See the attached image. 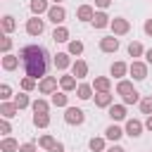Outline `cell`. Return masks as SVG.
Here are the masks:
<instances>
[{"label": "cell", "instance_id": "6da1fadb", "mask_svg": "<svg viewBox=\"0 0 152 152\" xmlns=\"http://www.w3.org/2000/svg\"><path fill=\"white\" fill-rule=\"evenodd\" d=\"M19 59H21V69L26 76L43 81L48 76V66H50V55L43 45H24L19 50Z\"/></svg>", "mask_w": 152, "mask_h": 152}, {"label": "cell", "instance_id": "7a4b0ae2", "mask_svg": "<svg viewBox=\"0 0 152 152\" xmlns=\"http://www.w3.org/2000/svg\"><path fill=\"white\" fill-rule=\"evenodd\" d=\"M128 74L133 76V81H145V78H147V62L133 59V62L128 64Z\"/></svg>", "mask_w": 152, "mask_h": 152}, {"label": "cell", "instance_id": "3957f363", "mask_svg": "<svg viewBox=\"0 0 152 152\" xmlns=\"http://www.w3.org/2000/svg\"><path fill=\"white\" fill-rule=\"evenodd\" d=\"M64 121H66L69 126H81V124L86 121V114H83V109H78V107H66V109H64Z\"/></svg>", "mask_w": 152, "mask_h": 152}, {"label": "cell", "instance_id": "277c9868", "mask_svg": "<svg viewBox=\"0 0 152 152\" xmlns=\"http://www.w3.org/2000/svg\"><path fill=\"white\" fill-rule=\"evenodd\" d=\"M48 21H52L55 26H64V19H66V10L62 7V5H52L50 10H48Z\"/></svg>", "mask_w": 152, "mask_h": 152}, {"label": "cell", "instance_id": "5b68a950", "mask_svg": "<svg viewBox=\"0 0 152 152\" xmlns=\"http://www.w3.org/2000/svg\"><path fill=\"white\" fill-rule=\"evenodd\" d=\"M142 128H145V124H142L140 119H126L124 133H126L128 138H140V135H142Z\"/></svg>", "mask_w": 152, "mask_h": 152}, {"label": "cell", "instance_id": "8992f818", "mask_svg": "<svg viewBox=\"0 0 152 152\" xmlns=\"http://www.w3.org/2000/svg\"><path fill=\"white\" fill-rule=\"evenodd\" d=\"M109 28L114 31V36H126V33L131 31V21H128L126 17H114L112 24H109Z\"/></svg>", "mask_w": 152, "mask_h": 152}, {"label": "cell", "instance_id": "52a82bcc", "mask_svg": "<svg viewBox=\"0 0 152 152\" xmlns=\"http://www.w3.org/2000/svg\"><path fill=\"white\" fill-rule=\"evenodd\" d=\"M43 31H45V19L31 17V19L26 21V33H28V36H40Z\"/></svg>", "mask_w": 152, "mask_h": 152}, {"label": "cell", "instance_id": "ba28073f", "mask_svg": "<svg viewBox=\"0 0 152 152\" xmlns=\"http://www.w3.org/2000/svg\"><path fill=\"white\" fill-rule=\"evenodd\" d=\"M57 78L55 76H45L43 81H38V90L43 93V95H52V93H57Z\"/></svg>", "mask_w": 152, "mask_h": 152}, {"label": "cell", "instance_id": "9c48e42d", "mask_svg": "<svg viewBox=\"0 0 152 152\" xmlns=\"http://www.w3.org/2000/svg\"><path fill=\"white\" fill-rule=\"evenodd\" d=\"M52 5H50V0H31L28 2V10H31V14L33 17H40V14H48V10H50Z\"/></svg>", "mask_w": 152, "mask_h": 152}, {"label": "cell", "instance_id": "30bf717a", "mask_svg": "<svg viewBox=\"0 0 152 152\" xmlns=\"http://www.w3.org/2000/svg\"><path fill=\"white\" fill-rule=\"evenodd\" d=\"M90 24H93V26H95V28H97V31H100V28H107V26H109V24H112V17H109V14H107V12H104V10H97V12H95V17H93V21H90Z\"/></svg>", "mask_w": 152, "mask_h": 152}, {"label": "cell", "instance_id": "8fae6325", "mask_svg": "<svg viewBox=\"0 0 152 152\" xmlns=\"http://www.w3.org/2000/svg\"><path fill=\"white\" fill-rule=\"evenodd\" d=\"M100 50H102V52H116V50H119V38H116V36H104V38H100Z\"/></svg>", "mask_w": 152, "mask_h": 152}, {"label": "cell", "instance_id": "7c38bea8", "mask_svg": "<svg viewBox=\"0 0 152 152\" xmlns=\"http://www.w3.org/2000/svg\"><path fill=\"white\" fill-rule=\"evenodd\" d=\"M107 112H109L112 124H116V121H126V104H124V102H121V104H112Z\"/></svg>", "mask_w": 152, "mask_h": 152}, {"label": "cell", "instance_id": "4fadbf2b", "mask_svg": "<svg viewBox=\"0 0 152 152\" xmlns=\"http://www.w3.org/2000/svg\"><path fill=\"white\" fill-rule=\"evenodd\" d=\"M93 88H95V93H109L112 90V78L109 76H95Z\"/></svg>", "mask_w": 152, "mask_h": 152}, {"label": "cell", "instance_id": "5bb4252c", "mask_svg": "<svg viewBox=\"0 0 152 152\" xmlns=\"http://www.w3.org/2000/svg\"><path fill=\"white\" fill-rule=\"evenodd\" d=\"M112 104H114V95H112V93H95V107L109 109Z\"/></svg>", "mask_w": 152, "mask_h": 152}, {"label": "cell", "instance_id": "9a60e30c", "mask_svg": "<svg viewBox=\"0 0 152 152\" xmlns=\"http://www.w3.org/2000/svg\"><path fill=\"white\" fill-rule=\"evenodd\" d=\"M93 17H95V7L93 5H81L76 10V19L78 21H93Z\"/></svg>", "mask_w": 152, "mask_h": 152}, {"label": "cell", "instance_id": "2e32d148", "mask_svg": "<svg viewBox=\"0 0 152 152\" xmlns=\"http://www.w3.org/2000/svg\"><path fill=\"white\" fill-rule=\"evenodd\" d=\"M52 62H55V66H57L59 71H64V69H69V66L74 64V62H71V55H69V52H57Z\"/></svg>", "mask_w": 152, "mask_h": 152}, {"label": "cell", "instance_id": "e0dca14e", "mask_svg": "<svg viewBox=\"0 0 152 152\" xmlns=\"http://www.w3.org/2000/svg\"><path fill=\"white\" fill-rule=\"evenodd\" d=\"M59 88H62L64 93L76 90V88H78V86H76V76H74V74H64V76H59Z\"/></svg>", "mask_w": 152, "mask_h": 152}, {"label": "cell", "instance_id": "ac0fdd59", "mask_svg": "<svg viewBox=\"0 0 152 152\" xmlns=\"http://www.w3.org/2000/svg\"><path fill=\"white\" fill-rule=\"evenodd\" d=\"M71 74H74L76 78H86V76H88V62H86V59H76V62L71 64Z\"/></svg>", "mask_w": 152, "mask_h": 152}, {"label": "cell", "instance_id": "d6986e66", "mask_svg": "<svg viewBox=\"0 0 152 152\" xmlns=\"http://www.w3.org/2000/svg\"><path fill=\"white\" fill-rule=\"evenodd\" d=\"M126 74H128V64H126V62H114V64L109 66V76H114V78H119V81H121Z\"/></svg>", "mask_w": 152, "mask_h": 152}, {"label": "cell", "instance_id": "ffe728a7", "mask_svg": "<svg viewBox=\"0 0 152 152\" xmlns=\"http://www.w3.org/2000/svg\"><path fill=\"white\" fill-rule=\"evenodd\" d=\"M19 140H14L12 135H7V138H2L0 140V152H19Z\"/></svg>", "mask_w": 152, "mask_h": 152}, {"label": "cell", "instance_id": "44dd1931", "mask_svg": "<svg viewBox=\"0 0 152 152\" xmlns=\"http://www.w3.org/2000/svg\"><path fill=\"white\" fill-rule=\"evenodd\" d=\"M69 36H71V33H69L66 26H55V31H52V40H55V43H69V40H71Z\"/></svg>", "mask_w": 152, "mask_h": 152}, {"label": "cell", "instance_id": "7402d4cb", "mask_svg": "<svg viewBox=\"0 0 152 152\" xmlns=\"http://www.w3.org/2000/svg\"><path fill=\"white\" fill-rule=\"evenodd\" d=\"M19 64H21L19 55H12V52H10V55H5V57H2V69H5V71H14Z\"/></svg>", "mask_w": 152, "mask_h": 152}, {"label": "cell", "instance_id": "603a6c76", "mask_svg": "<svg viewBox=\"0 0 152 152\" xmlns=\"http://www.w3.org/2000/svg\"><path fill=\"white\" fill-rule=\"evenodd\" d=\"M93 93H95L93 83H78V88H76V97L78 100H90Z\"/></svg>", "mask_w": 152, "mask_h": 152}, {"label": "cell", "instance_id": "cb8c5ba5", "mask_svg": "<svg viewBox=\"0 0 152 152\" xmlns=\"http://www.w3.org/2000/svg\"><path fill=\"white\" fill-rule=\"evenodd\" d=\"M121 135H126V133H124V128L116 126V124H112V126L104 128V138H107V140H114V142H116V140H121Z\"/></svg>", "mask_w": 152, "mask_h": 152}, {"label": "cell", "instance_id": "d4e9b609", "mask_svg": "<svg viewBox=\"0 0 152 152\" xmlns=\"http://www.w3.org/2000/svg\"><path fill=\"white\" fill-rule=\"evenodd\" d=\"M31 109H33V114H50V102L38 97V100L31 102Z\"/></svg>", "mask_w": 152, "mask_h": 152}, {"label": "cell", "instance_id": "484cf974", "mask_svg": "<svg viewBox=\"0 0 152 152\" xmlns=\"http://www.w3.org/2000/svg\"><path fill=\"white\" fill-rule=\"evenodd\" d=\"M0 114H2V119H12V116L19 114V107L14 102H2L0 104Z\"/></svg>", "mask_w": 152, "mask_h": 152}, {"label": "cell", "instance_id": "4316f807", "mask_svg": "<svg viewBox=\"0 0 152 152\" xmlns=\"http://www.w3.org/2000/svg\"><path fill=\"white\" fill-rule=\"evenodd\" d=\"M66 52H69L71 57H81V55H83V43H81L78 38L69 40V43H66Z\"/></svg>", "mask_w": 152, "mask_h": 152}, {"label": "cell", "instance_id": "83f0119b", "mask_svg": "<svg viewBox=\"0 0 152 152\" xmlns=\"http://www.w3.org/2000/svg\"><path fill=\"white\" fill-rule=\"evenodd\" d=\"M135 88H133V83L131 81H126V78H121L119 83H116V95H121V100L126 97V95H131Z\"/></svg>", "mask_w": 152, "mask_h": 152}, {"label": "cell", "instance_id": "f1b7e54d", "mask_svg": "<svg viewBox=\"0 0 152 152\" xmlns=\"http://www.w3.org/2000/svg\"><path fill=\"white\" fill-rule=\"evenodd\" d=\"M0 24H2V31H5V36H10V33L17 28V21H14V17H12V14H5V17L0 19Z\"/></svg>", "mask_w": 152, "mask_h": 152}, {"label": "cell", "instance_id": "f546056e", "mask_svg": "<svg viewBox=\"0 0 152 152\" xmlns=\"http://www.w3.org/2000/svg\"><path fill=\"white\" fill-rule=\"evenodd\" d=\"M52 104L55 107H69V95L64 93V90H59V93H52Z\"/></svg>", "mask_w": 152, "mask_h": 152}, {"label": "cell", "instance_id": "4dcf8cb0", "mask_svg": "<svg viewBox=\"0 0 152 152\" xmlns=\"http://www.w3.org/2000/svg\"><path fill=\"white\" fill-rule=\"evenodd\" d=\"M126 50H128L131 57H142V55H145V48H142V43H138V40H131Z\"/></svg>", "mask_w": 152, "mask_h": 152}, {"label": "cell", "instance_id": "1f68e13d", "mask_svg": "<svg viewBox=\"0 0 152 152\" xmlns=\"http://www.w3.org/2000/svg\"><path fill=\"white\" fill-rule=\"evenodd\" d=\"M88 147H90V152H107V142H104V138H90Z\"/></svg>", "mask_w": 152, "mask_h": 152}, {"label": "cell", "instance_id": "d6a6232c", "mask_svg": "<svg viewBox=\"0 0 152 152\" xmlns=\"http://www.w3.org/2000/svg\"><path fill=\"white\" fill-rule=\"evenodd\" d=\"M12 102H14L19 109H26V107H31V100H28V95H26V93H17Z\"/></svg>", "mask_w": 152, "mask_h": 152}, {"label": "cell", "instance_id": "836d02e7", "mask_svg": "<svg viewBox=\"0 0 152 152\" xmlns=\"http://www.w3.org/2000/svg\"><path fill=\"white\" fill-rule=\"evenodd\" d=\"M33 126L36 128H48L50 126V114H33Z\"/></svg>", "mask_w": 152, "mask_h": 152}, {"label": "cell", "instance_id": "e575fe53", "mask_svg": "<svg viewBox=\"0 0 152 152\" xmlns=\"http://www.w3.org/2000/svg\"><path fill=\"white\" fill-rule=\"evenodd\" d=\"M55 142H57V140H55V135H50V133H45V135L38 138V147H40V150H50Z\"/></svg>", "mask_w": 152, "mask_h": 152}, {"label": "cell", "instance_id": "d590c367", "mask_svg": "<svg viewBox=\"0 0 152 152\" xmlns=\"http://www.w3.org/2000/svg\"><path fill=\"white\" fill-rule=\"evenodd\" d=\"M36 86H38L36 78H31V76H24V78H21V90H24V93H31Z\"/></svg>", "mask_w": 152, "mask_h": 152}, {"label": "cell", "instance_id": "8d00e7d4", "mask_svg": "<svg viewBox=\"0 0 152 152\" xmlns=\"http://www.w3.org/2000/svg\"><path fill=\"white\" fill-rule=\"evenodd\" d=\"M138 107H140V112H142V114H147V116H150V114H152V95H147V97H142Z\"/></svg>", "mask_w": 152, "mask_h": 152}, {"label": "cell", "instance_id": "74e56055", "mask_svg": "<svg viewBox=\"0 0 152 152\" xmlns=\"http://www.w3.org/2000/svg\"><path fill=\"white\" fill-rule=\"evenodd\" d=\"M10 97H12L10 83H0V100H2V102H10Z\"/></svg>", "mask_w": 152, "mask_h": 152}, {"label": "cell", "instance_id": "f35d334b", "mask_svg": "<svg viewBox=\"0 0 152 152\" xmlns=\"http://www.w3.org/2000/svg\"><path fill=\"white\" fill-rule=\"evenodd\" d=\"M140 100H142V97H140V93H138V90H133L131 95H126V97H124V104H126V107H128V104H140Z\"/></svg>", "mask_w": 152, "mask_h": 152}, {"label": "cell", "instance_id": "ab89813d", "mask_svg": "<svg viewBox=\"0 0 152 152\" xmlns=\"http://www.w3.org/2000/svg\"><path fill=\"white\" fill-rule=\"evenodd\" d=\"M0 50H2V55H10V50H12V38H10V36H2Z\"/></svg>", "mask_w": 152, "mask_h": 152}, {"label": "cell", "instance_id": "60d3db41", "mask_svg": "<svg viewBox=\"0 0 152 152\" xmlns=\"http://www.w3.org/2000/svg\"><path fill=\"white\" fill-rule=\"evenodd\" d=\"M0 133H2L5 138L12 133V124H10V119H0Z\"/></svg>", "mask_w": 152, "mask_h": 152}, {"label": "cell", "instance_id": "b9f144b4", "mask_svg": "<svg viewBox=\"0 0 152 152\" xmlns=\"http://www.w3.org/2000/svg\"><path fill=\"white\" fill-rule=\"evenodd\" d=\"M36 150H38L36 142H21V147H19V152H36Z\"/></svg>", "mask_w": 152, "mask_h": 152}, {"label": "cell", "instance_id": "7bdbcfd3", "mask_svg": "<svg viewBox=\"0 0 152 152\" xmlns=\"http://www.w3.org/2000/svg\"><path fill=\"white\" fill-rule=\"evenodd\" d=\"M142 31H145V36H150V38H152V19H145V24H142Z\"/></svg>", "mask_w": 152, "mask_h": 152}, {"label": "cell", "instance_id": "ee69618b", "mask_svg": "<svg viewBox=\"0 0 152 152\" xmlns=\"http://www.w3.org/2000/svg\"><path fill=\"white\" fill-rule=\"evenodd\" d=\"M109 5H112V0H95V7L97 10H107Z\"/></svg>", "mask_w": 152, "mask_h": 152}, {"label": "cell", "instance_id": "f6af8a7d", "mask_svg": "<svg viewBox=\"0 0 152 152\" xmlns=\"http://www.w3.org/2000/svg\"><path fill=\"white\" fill-rule=\"evenodd\" d=\"M48 152H64V142H59V140H57V142H55V145H52Z\"/></svg>", "mask_w": 152, "mask_h": 152}, {"label": "cell", "instance_id": "bcb514c9", "mask_svg": "<svg viewBox=\"0 0 152 152\" xmlns=\"http://www.w3.org/2000/svg\"><path fill=\"white\" fill-rule=\"evenodd\" d=\"M107 152H126L121 145H112V147H107Z\"/></svg>", "mask_w": 152, "mask_h": 152}, {"label": "cell", "instance_id": "7dc6e473", "mask_svg": "<svg viewBox=\"0 0 152 152\" xmlns=\"http://www.w3.org/2000/svg\"><path fill=\"white\" fill-rule=\"evenodd\" d=\"M145 62H147V64H152V48H150V50H145Z\"/></svg>", "mask_w": 152, "mask_h": 152}, {"label": "cell", "instance_id": "c3c4849f", "mask_svg": "<svg viewBox=\"0 0 152 152\" xmlns=\"http://www.w3.org/2000/svg\"><path fill=\"white\" fill-rule=\"evenodd\" d=\"M145 128H147V131H152V114L145 119Z\"/></svg>", "mask_w": 152, "mask_h": 152}, {"label": "cell", "instance_id": "681fc988", "mask_svg": "<svg viewBox=\"0 0 152 152\" xmlns=\"http://www.w3.org/2000/svg\"><path fill=\"white\" fill-rule=\"evenodd\" d=\"M50 2H52V5H62L64 0H50Z\"/></svg>", "mask_w": 152, "mask_h": 152}]
</instances>
